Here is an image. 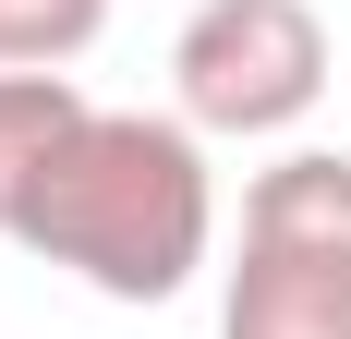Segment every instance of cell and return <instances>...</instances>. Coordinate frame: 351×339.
Here are the masks:
<instances>
[{
  "mask_svg": "<svg viewBox=\"0 0 351 339\" xmlns=\"http://www.w3.org/2000/svg\"><path fill=\"white\" fill-rule=\"evenodd\" d=\"M85 109H97V97H85L73 73H0V242H12V218L36 206L49 158L85 134Z\"/></svg>",
  "mask_w": 351,
  "mask_h": 339,
  "instance_id": "obj_4",
  "label": "cell"
},
{
  "mask_svg": "<svg viewBox=\"0 0 351 339\" xmlns=\"http://www.w3.org/2000/svg\"><path fill=\"white\" fill-rule=\"evenodd\" d=\"M218 339H351V158L291 145L243 182V255L218 279Z\"/></svg>",
  "mask_w": 351,
  "mask_h": 339,
  "instance_id": "obj_2",
  "label": "cell"
},
{
  "mask_svg": "<svg viewBox=\"0 0 351 339\" xmlns=\"http://www.w3.org/2000/svg\"><path fill=\"white\" fill-rule=\"evenodd\" d=\"M25 255L73 267L109 303H170L218 255V170L182 109H85V134L49 158L36 206L12 218Z\"/></svg>",
  "mask_w": 351,
  "mask_h": 339,
  "instance_id": "obj_1",
  "label": "cell"
},
{
  "mask_svg": "<svg viewBox=\"0 0 351 339\" xmlns=\"http://www.w3.org/2000/svg\"><path fill=\"white\" fill-rule=\"evenodd\" d=\"M109 36V0H0V73H73Z\"/></svg>",
  "mask_w": 351,
  "mask_h": 339,
  "instance_id": "obj_5",
  "label": "cell"
},
{
  "mask_svg": "<svg viewBox=\"0 0 351 339\" xmlns=\"http://www.w3.org/2000/svg\"><path fill=\"white\" fill-rule=\"evenodd\" d=\"M170 97L194 134H291L327 97V25L315 0H194V25L170 36Z\"/></svg>",
  "mask_w": 351,
  "mask_h": 339,
  "instance_id": "obj_3",
  "label": "cell"
}]
</instances>
